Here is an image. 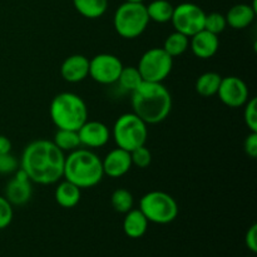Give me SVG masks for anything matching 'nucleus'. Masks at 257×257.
Returning <instances> with one entry per match:
<instances>
[{"label": "nucleus", "mask_w": 257, "mask_h": 257, "mask_svg": "<svg viewBox=\"0 0 257 257\" xmlns=\"http://www.w3.org/2000/svg\"><path fill=\"white\" fill-rule=\"evenodd\" d=\"M123 63L117 55L109 53H100L89 59V77L94 82L103 85H110L117 83Z\"/></svg>", "instance_id": "9d476101"}, {"label": "nucleus", "mask_w": 257, "mask_h": 257, "mask_svg": "<svg viewBox=\"0 0 257 257\" xmlns=\"http://www.w3.org/2000/svg\"><path fill=\"white\" fill-rule=\"evenodd\" d=\"M220 48L218 35L202 29L190 38V49L200 59H210Z\"/></svg>", "instance_id": "dca6fc26"}, {"label": "nucleus", "mask_w": 257, "mask_h": 257, "mask_svg": "<svg viewBox=\"0 0 257 257\" xmlns=\"http://www.w3.org/2000/svg\"><path fill=\"white\" fill-rule=\"evenodd\" d=\"M146 9H147L150 22L165 24L172 19L175 7L168 0H153L150 4L146 5Z\"/></svg>", "instance_id": "412c9836"}, {"label": "nucleus", "mask_w": 257, "mask_h": 257, "mask_svg": "<svg viewBox=\"0 0 257 257\" xmlns=\"http://www.w3.org/2000/svg\"><path fill=\"white\" fill-rule=\"evenodd\" d=\"M150 24L147 9L143 3L124 2L117 8L113 25L120 38L136 39L141 37Z\"/></svg>", "instance_id": "39448f33"}, {"label": "nucleus", "mask_w": 257, "mask_h": 257, "mask_svg": "<svg viewBox=\"0 0 257 257\" xmlns=\"http://www.w3.org/2000/svg\"><path fill=\"white\" fill-rule=\"evenodd\" d=\"M103 172L104 176L109 178L123 177L130 172L132 167V160H131V152L117 147L109 151L102 160Z\"/></svg>", "instance_id": "4468645a"}, {"label": "nucleus", "mask_w": 257, "mask_h": 257, "mask_svg": "<svg viewBox=\"0 0 257 257\" xmlns=\"http://www.w3.org/2000/svg\"><path fill=\"white\" fill-rule=\"evenodd\" d=\"M110 203H112L113 210L119 213H127L135 206V198L133 195L125 188H118L113 191L110 196Z\"/></svg>", "instance_id": "a878e982"}, {"label": "nucleus", "mask_w": 257, "mask_h": 257, "mask_svg": "<svg viewBox=\"0 0 257 257\" xmlns=\"http://www.w3.org/2000/svg\"><path fill=\"white\" fill-rule=\"evenodd\" d=\"M245 110H243V119L250 132H257V99L256 98H248L245 103Z\"/></svg>", "instance_id": "cd10ccee"}, {"label": "nucleus", "mask_w": 257, "mask_h": 257, "mask_svg": "<svg viewBox=\"0 0 257 257\" xmlns=\"http://www.w3.org/2000/svg\"><path fill=\"white\" fill-rule=\"evenodd\" d=\"M49 114L58 130L78 131L88 120V107L80 95L62 92L50 102Z\"/></svg>", "instance_id": "20e7f679"}, {"label": "nucleus", "mask_w": 257, "mask_h": 257, "mask_svg": "<svg viewBox=\"0 0 257 257\" xmlns=\"http://www.w3.org/2000/svg\"><path fill=\"white\" fill-rule=\"evenodd\" d=\"M75 10L87 19H98L108 9V0H72Z\"/></svg>", "instance_id": "aec40b11"}, {"label": "nucleus", "mask_w": 257, "mask_h": 257, "mask_svg": "<svg viewBox=\"0 0 257 257\" xmlns=\"http://www.w3.org/2000/svg\"><path fill=\"white\" fill-rule=\"evenodd\" d=\"M60 75L68 83L83 82L89 77V59L82 54L69 55L60 65Z\"/></svg>", "instance_id": "2eb2a0df"}, {"label": "nucleus", "mask_w": 257, "mask_h": 257, "mask_svg": "<svg viewBox=\"0 0 257 257\" xmlns=\"http://www.w3.org/2000/svg\"><path fill=\"white\" fill-rule=\"evenodd\" d=\"M226 27H227V23H226V18L223 14L217 12L206 14L205 25H203V29L205 30L218 35L226 29Z\"/></svg>", "instance_id": "bb28decb"}, {"label": "nucleus", "mask_w": 257, "mask_h": 257, "mask_svg": "<svg viewBox=\"0 0 257 257\" xmlns=\"http://www.w3.org/2000/svg\"><path fill=\"white\" fill-rule=\"evenodd\" d=\"M14 173V177L7 183L4 197L13 206H23L29 202L33 196L32 181L28 177L27 172L20 167Z\"/></svg>", "instance_id": "f8f14e48"}, {"label": "nucleus", "mask_w": 257, "mask_h": 257, "mask_svg": "<svg viewBox=\"0 0 257 257\" xmlns=\"http://www.w3.org/2000/svg\"><path fill=\"white\" fill-rule=\"evenodd\" d=\"M123 220V231L130 238H141L146 235L148 228V220L145 217L141 210L132 208L124 213Z\"/></svg>", "instance_id": "6ab92c4d"}, {"label": "nucleus", "mask_w": 257, "mask_h": 257, "mask_svg": "<svg viewBox=\"0 0 257 257\" xmlns=\"http://www.w3.org/2000/svg\"><path fill=\"white\" fill-rule=\"evenodd\" d=\"M131 160H132V165L138 168H147L152 162V153L145 146L136 148L131 152Z\"/></svg>", "instance_id": "c85d7f7f"}, {"label": "nucleus", "mask_w": 257, "mask_h": 257, "mask_svg": "<svg viewBox=\"0 0 257 257\" xmlns=\"http://www.w3.org/2000/svg\"><path fill=\"white\" fill-rule=\"evenodd\" d=\"M247 257H252V256H247Z\"/></svg>", "instance_id": "c9c22d12"}, {"label": "nucleus", "mask_w": 257, "mask_h": 257, "mask_svg": "<svg viewBox=\"0 0 257 257\" xmlns=\"http://www.w3.org/2000/svg\"><path fill=\"white\" fill-rule=\"evenodd\" d=\"M248 87L245 80L235 75H228L221 79L217 95L221 102L230 108H240L248 100Z\"/></svg>", "instance_id": "9b49d317"}, {"label": "nucleus", "mask_w": 257, "mask_h": 257, "mask_svg": "<svg viewBox=\"0 0 257 257\" xmlns=\"http://www.w3.org/2000/svg\"><path fill=\"white\" fill-rule=\"evenodd\" d=\"M14 217L13 205L4 197L0 196V230H4L12 223Z\"/></svg>", "instance_id": "c756f323"}, {"label": "nucleus", "mask_w": 257, "mask_h": 257, "mask_svg": "<svg viewBox=\"0 0 257 257\" xmlns=\"http://www.w3.org/2000/svg\"><path fill=\"white\" fill-rule=\"evenodd\" d=\"M77 132L80 145L90 150L103 147L112 137L109 128L99 120H87Z\"/></svg>", "instance_id": "ddd939ff"}, {"label": "nucleus", "mask_w": 257, "mask_h": 257, "mask_svg": "<svg viewBox=\"0 0 257 257\" xmlns=\"http://www.w3.org/2000/svg\"><path fill=\"white\" fill-rule=\"evenodd\" d=\"M206 13L201 7L193 3H181L175 7L172 14V23L175 32L182 33L191 38L201 32L205 25Z\"/></svg>", "instance_id": "1a4fd4ad"}, {"label": "nucleus", "mask_w": 257, "mask_h": 257, "mask_svg": "<svg viewBox=\"0 0 257 257\" xmlns=\"http://www.w3.org/2000/svg\"><path fill=\"white\" fill-rule=\"evenodd\" d=\"M140 210L148 222L167 225L177 218L178 203L167 192L151 191L140 200Z\"/></svg>", "instance_id": "0eeeda50"}, {"label": "nucleus", "mask_w": 257, "mask_h": 257, "mask_svg": "<svg viewBox=\"0 0 257 257\" xmlns=\"http://www.w3.org/2000/svg\"><path fill=\"white\" fill-rule=\"evenodd\" d=\"M147 123L143 122L133 112L119 115L114 122L110 135L117 147L132 152L136 148L145 146L148 137Z\"/></svg>", "instance_id": "423d86ee"}, {"label": "nucleus", "mask_w": 257, "mask_h": 257, "mask_svg": "<svg viewBox=\"0 0 257 257\" xmlns=\"http://www.w3.org/2000/svg\"><path fill=\"white\" fill-rule=\"evenodd\" d=\"M162 48L175 59V58L182 55L190 48V38L182 33L173 32L172 34L166 38Z\"/></svg>", "instance_id": "5701e85b"}, {"label": "nucleus", "mask_w": 257, "mask_h": 257, "mask_svg": "<svg viewBox=\"0 0 257 257\" xmlns=\"http://www.w3.org/2000/svg\"><path fill=\"white\" fill-rule=\"evenodd\" d=\"M132 109L147 124H158L168 118L172 110V95L163 83L142 82L132 92Z\"/></svg>", "instance_id": "f03ea898"}, {"label": "nucleus", "mask_w": 257, "mask_h": 257, "mask_svg": "<svg viewBox=\"0 0 257 257\" xmlns=\"http://www.w3.org/2000/svg\"><path fill=\"white\" fill-rule=\"evenodd\" d=\"M19 168V162L12 153L0 155V175H10Z\"/></svg>", "instance_id": "7c9ffc66"}, {"label": "nucleus", "mask_w": 257, "mask_h": 257, "mask_svg": "<svg viewBox=\"0 0 257 257\" xmlns=\"http://www.w3.org/2000/svg\"><path fill=\"white\" fill-rule=\"evenodd\" d=\"M12 151V142L8 137L0 135V155H5V153H10Z\"/></svg>", "instance_id": "72a5a7b5"}, {"label": "nucleus", "mask_w": 257, "mask_h": 257, "mask_svg": "<svg viewBox=\"0 0 257 257\" xmlns=\"http://www.w3.org/2000/svg\"><path fill=\"white\" fill-rule=\"evenodd\" d=\"M256 0L253 4H236L227 12L225 15L226 23L228 27L236 30H242L250 27L256 17Z\"/></svg>", "instance_id": "f3484780"}, {"label": "nucleus", "mask_w": 257, "mask_h": 257, "mask_svg": "<svg viewBox=\"0 0 257 257\" xmlns=\"http://www.w3.org/2000/svg\"><path fill=\"white\" fill-rule=\"evenodd\" d=\"M243 151L251 160H255L257 157V132L248 133L243 141Z\"/></svg>", "instance_id": "2f4dec72"}, {"label": "nucleus", "mask_w": 257, "mask_h": 257, "mask_svg": "<svg viewBox=\"0 0 257 257\" xmlns=\"http://www.w3.org/2000/svg\"><path fill=\"white\" fill-rule=\"evenodd\" d=\"M54 145L59 148L63 152H72V151L80 148V141L79 136H78L77 131L72 130H58L54 135V140H53Z\"/></svg>", "instance_id": "b1692460"}, {"label": "nucleus", "mask_w": 257, "mask_h": 257, "mask_svg": "<svg viewBox=\"0 0 257 257\" xmlns=\"http://www.w3.org/2000/svg\"><path fill=\"white\" fill-rule=\"evenodd\" d=\"M124 2H130V3H143L145 0H124Z\"/></svg>", "instance_id": "f704fd0d"}, {"label": "nucleus", "mask_w": 257, "mask_h": 257, "mask_svg": "<svg viewBox=\"0 0 257 257\" xmlns=\"http://www.w3.org/2000/svg\"><path fill=\"white\" fill-rule=\"evenodd\" d=\"M221 77L218 73L216 72H206L201 74L196 80V92L201 95V97L210 98L217 94V90L221 84Z\"/></svg>", "instance_id": "4be33fe9"}, {"label": "nucleus", "mask_w": 257, "mask_h": 257, "mask_svg": "<svg viewBox=\"0 0 257 257\" xmlns=\"http://www.w3.org/2000/svg\"><path fill=\"white\" fill-rule=\"evenodd\" d=\"M245 243L246 247L251 251L252 253L257 252V225L253 223L250 228L247 230L245 236Z\"/></svg>", "instance_id": "473e14b6"}, {"label": "nucleus", "mask_w": 257, "mask_h": 257, "mask_svg": "<svg viewBox=\"0 0 257 257\" xmlns=\"http://www.w3.org/2000/svg\"><path fill=\"white\" fill-rule=\"evenodd\" d=\"M104 177L102 160L88 148H78L65 156L63 178L77 185L80 190L97 186Z\"/></svg>", "instance_id": "7ed1b4c3"}, {"label": "nucleus", "mask_w": 257, "mask_h": 257, "mask_svg": "<svg viewBox=\"0 0 257 257\" xmlns=\"http://www.w3.org/2000/svg\"><path fill=\"white\" fill-rule=\"evenodd\" d=\"M143 79L141 77L140 72H138L137 67H123L122 72H120L119 78H118L117 83L119 87L125 92H131L137 89L141 84H142Z\"/></svg>", "instance_id": "393cba45"}, {"label": "nucleus", "mask_w": 257, "mask_h": 257, "mask_svg": "<svg viewBox=\"0 0 257 257\" xmlns=\"http://www.w3.org/2000/svg\"><path fill=\"white\" fill-rule=\"evenodd\" d=\"M55 202L63 208H73L79 203L82 198V190L70 181H62L57 186L54 192Z\"/></svg>", "instance_id": "a211bd4d"}, {"label": "nucleus", "mask_w": 257, "mask_h": 257, "mask_svg": "<svg viewBox=\"0 0 257 257\" xmlns=\"http://www.w3.org/2000/svg\"><path fill=\"white\" fill-rule=\"evenodd\" d=\"M65 153L53 141L35 140L24 148L19 167L32 183L48 186L59 182L64 172Z\"/></svg>", "instance_id": "f257e3e1"}, {"label": "nucleus", "mask_w": 257, "mask_h": 257, "mask_svg": "<svg viewBox=\"0 0 257 257\" xmlns=\"http://www.w3.org/2000/svg\"><path fill=\"white\" fill-rule=\"evenodd\" d=\"M172 68L173 58L163 48L146 50L137 65L143 82L156 83H162L171 74Z\"/></svg>", "instance_id": "6e6552de"}]
</instances>
